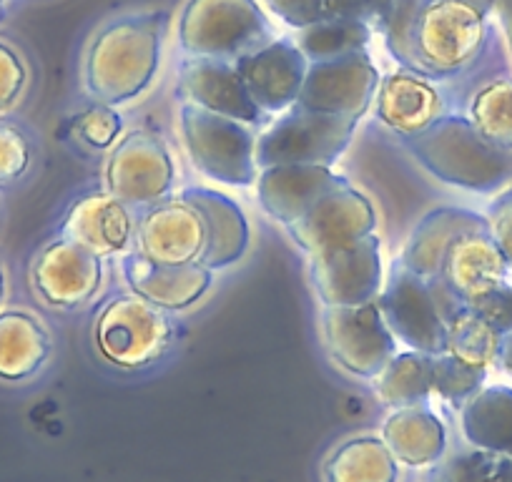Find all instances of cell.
Masks as SVG:
<instances>
[{
  "label": "cell",
  "mask_w": 512,
  "mask_h": 482,
  "mask_svg": "<svg viewBox=\"0 0 512 482\" xmlns=\"http://www.w3.org/2000/svg\"><path fill=\"white\" fill-rule=\"evenodd\" d=\"M382 28L410 71L432 76L462 71L485 43V16L457 0H397Z\"/></svg>",
  "instance_id": "cell-1"
},
{
  "label": "cell",
  "mask_w": 512,
  "mask_h": 482,
  "mask_svg": "<svg viewBox=\"0 0 512 482\" xmlns=\"http://www.w3.org/2000/svg\"><path fill=\"white\" fill-rule=\"evenodd\" d=\"M166 13L149 11L106 23L83 58V86L101 106H126L154 86L164 61Z\"/></svg>",
  "instance_id": "cell-2"
},
{
  "label": "cell",
  "mask_w": 512,
  "mask_h": 482,
  "mask_svg": "<svg viewBox=\"0 0 512 482\" xmlns=\"http://www.w3.org/2000/svg\"><path fill=\"white\" fill-rule=\"evenodd\" d=\"M274 38L259 0H186L176 26L181 53L206 61L236 63Z\"/></svg>",
  "instance_id": "cell-3"
},
{
  "label": "cell",
  "mask_w": 512,
  "mask_h": 482,
  "mask_svg": "<svg viewBox=\"0 0 512 482\" xmlns=\"http://www.w3.org/2000/svg\"><path fill=\"white\" fill-rule=\"evenodd\" d=\"M400 141L422 169L462 189H490L505 169L497 146L487 144L475 126L460 116H442L420 136Z\"/></svg>",
  "instance_id": "cell-4"
},
{
  "label": "cell",
  "mask_w": 512,
  "mask_h": 482,
  "mask_svg": "<svg viewBox=\"0 0 512 482\" xmlns=\"http://www.w3.org/2000/svg\"><path fill=\"white\" fill-rule=\"evenodd\" d=\"M179 131L191 164L206 179L241 189L256 184V136L249 126L194 103H181Z\"/></svg>",
  "instance_id": "cell-5"
},
{
  "label": "cell",
  "mask_w": 512,
  "mask_h": 482,
  "mask_svg": "<svg viewBox=\"0 0 512 482\" xmlns=\"http://www.w3.org/2000/svg\"><path fill=\"white\" fill-rule=\"evenodd\" d=\"M357 126V118L294 106L279 113L277 121L256 136V166H334L352 144Z\"/></svg>",
  "instance_id": "cell-6"
},
{
  "label": "cell",
  "mask_w": 512,
  "mask_h": 482,
  "mask_svg": "<svg viewBox=\"0 0 512 482\" xmlns=\"http://www.w3.org/2000/svg\"><path fill=\"white\" fill-rule=\"evenodd\" d=\"M174 327L166 312L128 292L101 309L93 329L98 354L118 370H144L169 349Z\"/></svg>",
  "instance_id": "cell-7"
},
{
  "label": "cell",
  "mask_w": 512,
  "mask_h": 482,
  "mask_svg": "<svg viewBox=\"0 0 512 482\" xmlns=\"http://www.w3.org/2000/svg\"><path fill=\"white\" fill-rule=\"evenodd\" d=\"M374 302L397 342L432 357L445 352V312L437 279L427 282L395 262Z\"/></svg>",
  "instance_id": "cell-8"
},
{
  "label": "cell",
  "mask_w": 512,
  "mask_h": 482,
  "mask_svg": "<svg viewBox=\"0 0 512 482\" xmlns=\"http://www.w3.org/2000/svg\"><path fill=\"white\" fill-rule=\"evenodd\" d=\"M322 337L334 365L359 380H374L397 354V339L377 302L357 307H324Z\"/></svg>",
  "instance_id": "cell-9"
},
{
  "label": "cell",
  "mask_w": 512,
  "mask_h": 482,
  "mask_svg": "<svg viewBox=\"0 0 512 482\" xmlns=\"http://www.w3.org/2000/svg\"><path fill=\"white\" fill-rule=\"evenodd\" d=\"M309 277L324 307H357L377 299L384 284L377 234L309 257Z\"/></svg>",
  "instance_id": "cell-10"
},
{
  "label": "cell",
  "mask_w": 512,
  "mask_h": 482,
  "mask_svg": "<svg viewBox=\"0 0 512 482\" xmlns=\"http://www.w3.org/2000/svg\"><path fill=\"white\" fill-rule=\"evenodd\" d=\"M379 83H382V73L367 51L309 63L297 106L314 113L359 121L372 106Z\"/></svg>",
  "instance_id": "cell-11"
},
{
  "label": "cell",
  "mask_w": 512,
  "mask_h": 482,
  "mask_svg": "<svg viewBox=\"0 0 512 482\" xmlns=\"http://www.w3.org/2000/svg\"><path fill=\"white\" fill-rule=\"evenodd\" d=\"M174 189V161L159 136L134 131L108 156L106 191L126 206H154Z\"/></svg>",
  "instance_id": "cell-12"
},
{
  "label": "cell",
  "mask_w": 512,
  "mask_h": 482,
  "mask_svg": "<svg viewBox=\"0 0 512 482\" xmlns=\"http://www.w3.org/2000/svg\"><path fill=\"white\" fill-rule=\"evenodd\" d=\"M374 229H377V211L369 196L354 189L352 184H344L329 191L302 219L287 226V234L297 249H302L307 257H314L372 236Z\"/></svg>",
  "instance_id": "cell-13"
},
{
  "label": "cell",
  "mask_w": 512,
  "mask_h": 482,
  "mask_svg": "<svg viewBox=\"0 0 512 482\" xmlns=\"http://www.w3.org/2000/svg\"><path fill=\"white\" fill-rule=\"evenodd\" d=\"M262 116H279L297 106L309 61L292 38H274L234 63Z\"/></svg>",
  "instance_id": "cell-14"
},
{
  "label": "cell",
  "mask_w": 512,
  "mask_h": 482,
  "mask_svg": "<svg viewBox=\"0 0 512 482\" xmlns=\"http://www.w3.org/2000/svg\"><path fill=\"white\" fill-rule=\"evenodd\" d=\"M206 249L204 216L184 199L159 201L136 224V249L146 262L184 267L201 262Z\"/></svg>",
  "instance_id": "cell-15"
},
{
  "label": "cell",
  "mask_w": 512,
  "mask_h": 482,
  "mask_svg": "<svg viewBox=\"0 0 512 482\" xmlns=\"http://www.w3.org/2000/svg\"><path fill=\"white\" fill-rule=\"evenodd\" d=\"M442 287L465 307L487 317L505 279V257L480 229L457 236L442 262Z\"/></svg>",
  "instance_id": "cell-16"
},
{
  "label": "cell",
  "mask_w": 512,
  "mask_h": 482,
  "mask_svg": "<svg viewBox=\"0 0 512 482\" xmlns=\"http://www.w3.org/2000/svg\"><path fill=\"white\" fill-rule=\"evenodd\" d=\"M38 297L56 309H76L91 302L103 284V259L68 239H56L38 252L31 267Z\"/></svg>",
  "instance_id": "cell-17"
},
{
  "label": "cell",
  "mask_w": 512,
  "mask_h": 482,
  "mask_svg": "<svg viewBox=\"0 0 512 482\" xmlns=\"http://www.w3.org/2000/svg\"><path fill=\"white\" fill-rule=\"evenodd\" d=\"M61 236L93 257L111 259L131 249L136 239V221L121 199L108 191H93L68 209Z\"/></svg>",
  "instance_id": "cell-18"
},
{
  "label": "cell",
  "mask_w": 512,
  "mask_h": 482,
  "mask_svg": "<svg viewBox=\"0 0 512 482\" xmlns=\"http://www.w3.org/2000/svg\"><path fill=\"white\" fill-rule=\"evenodd\" d=\"M349 184L332 166H269L256 176V199L264 214L284 229L302 219L319 199Z\"/></svg>",
  "instance_id": "cell-19"
},
{
  "label": "cell",
  "mask_w": 512,
  "mask_h": 482,
  "mask_svg": "<svg viewBox=\"0 0 512 482\" xmlns=\"http://www.w3.org/2000/svg\"><path fill=\"white\" fill-rule=\"evenodd\" d=\"M179 98L184 103L219 113L239 124H259L262 113L251 101L244 81L234 63L206 61V58H184L179 66Z\"/></svg>",
  "instance_id": "cell-20"
},
{
  "label": "cell",
  "mask_w": 512,
  "mask_h": 482,
  "mask_svg": "<svg viewBox=\"0 0 512 482\" xmlns=\"http://www.w3.org/2000/svg\"><path fill=\"white\" fill-rule=\"evenodd\" d=\"M377 118L400 139H412L445 116V101L425 73L405 68L384 76L377 88Z\"/></svg>",
  "instance_id": "cell-21"
},
{
  "label": "cell",
  "mask_w": 512,
  "mask_h": 482,
  "mask_svg": "<svg viewBox=\"0 0 512 482\" xmlns=\"http://www.w3.org/2000/svg\"><path fill=\"white\" fill-rule=\"evenodd\" d=\"M186 204L194 206L206 224V249L199 264L211 272L234 267L249 249L251 229L244 209L224 191L209 186H189L179 194Z\"/></svg>",
  "instance_id": "cell-22"
},
{
  "label": "cell",
  "mask_w": 512,
  "mask_h": 482,
  "mask_svg": "<svg viewBox=\"0 0 512 482\" xmlns=\"http://www.w3.org/2000/svg\"><path fill=\"white\" fill-rule=\"evenodd\" d=\"M123 277L131 292L144 297L161 312H184L194 307L214 282V272L199 262L184 267H161L146 262L136 252L123 257Z\"/></svg>",
  "instance_id": "cell-23"
},
{
  "label": "cell",
  "mask_w": 512,
  "mask_h": 482,
  "mask_svg": "<svg viewBox=\"0 0 512 482\" xmlns=\"http://www.w3.org/2000/svg\"><path fill=\"white\" fill-rule=\"evenodd\" d=\"M379 437L395 460L407 467L437 465L447 450V430L430 405L392 410Z\"/></svg>",
  "instance_id": "cell-24"
},
{
  "label": "cell",
  "mask_w": 512,
  "mask_h": 482,
  "mask_svg": "<svg viewBox=\"0 0 512 482\" xmlns=\"http://www.w3.org/2000/svg\"><path fill=\"white\" fill-rule=\"evenodd\" d=\"M480 229V216L470 214L465 209H435L417 221L415 231L407 239L405 252H402L400 264L410 269L417 277L432 279L440 277L442 262L457 236L467 231Z\"/></svg>",
  "instance_id": "cell-25"
},
{
  "label": "cell",
  "mask_w": 512,
  "mask_h": 482,
  "mask_svg": "<svg viewBox=\"0 0 512 482\" xmlns=\"http://www.w3.org/2000/svg\"><path fill=\"white\" fill-rule=\"evenodd\" d=\"M51 332L23 309L0 314V380L23 382L41 372L51 357Z\"/></svg>",
  "instance_id": "cell-26"
},
{
  "label": "cell",
  "mask_w": 512,
  "mask_h": 482,
  "mask_svg": "<svg viewBox=\"0 0 512 482\" xmlns=\"http://www.w3.org/2000/svg\"><path fill=\"white\" fill-rule=\"evenodd\" d=\"M327 482H397L400 462L395 460L382 437H352L332 452L324 465Z\"/></svg>",
  "instance_id": "cell-27"
},
{
  "label": "cell",
  "mask_w": 512,
  "mask_h": 482,
  "mask_svg": "<svg viewBox=\"0 0 512 482\" xmlns=\"http://www.w3.org/2000/svg\"><path fill=\"white\" fill-rule=\"evenodd\" d=\"M377 400L390 410L427 405L432 397V354L405 349L374 377Z\"/></svg>",
  "instance_id": "cell-28"
},
{
  "label": "cell",
  "mask_w": 512,
  "mask_h": 482,
  "mask_svg": "<svg viewBox=\"0 0 512 482\" xmlns=\"http://www.w3.org/2000/svg\"><path fill=\"white\" fill-rule=\"evenodd\" d=\"M462 432L477 450L512 455V397L502 390L470 397L462 407Z\"/></svg>",
  "instance_id": "cell-29"
},
{
  "label": "cell",
  "mask_w": 512,
  "mask_h": 482,
  "mask_svg": "<svg viewBox=\"0 0 512 482\" xmlns=\"http://www.w3.org/2000/svg\"><path fill=\"white\" fill-rule=\"evenodd\" d=\"M372 36L374 28L367 26V23L322 18L314 26L297 31V41L294 43L307 56L309 63H319L367 51Z\"/></svg>",
  "instance_id": "cell-30"
},
{
  "label": "cell",
  "mask_w": 512,
  "mask_h": 482,
  "mask_svg": "<svg viewBox=\"0 0 512 482\" xmlns=\"http://www.w3.org/2000/svg\"><path fill=\"white\" fill-rule=\"evenodd\" d=\"M470 124L487 144L512 146V81H495L477 93Z\"/></svg>",
  "instance_id": "cell-31"
},
{
  "label": "cell",
  "mask_w": 512,
  "mask_h": 482,
  "mask_svg": "<svg viewBox=\"0 0 512 482\" xmlns=\"http://www.w3.org/2000/svg\"><path fill=\"white\" fill-rule=\"evenodd\" d=\"M427 482H512V457L497 452H462L437 462Z\"/></svg>",
  "instance_id": "cell-32"
},
{
  "label": "cell",
  "mask_w": 512,
  "mask_h": 482,
  "mask_svg": "<svg viewBox=\"0 0 512 482\" xmlns=\"http://www.w3.org/2000/svg\"><path fill=\"white\" fill-rule=\"evenodd\" d=\"M482 370L465 365L450 354L432 357V397H442L447 402H467L480 385Z\"/></svg>",
  "instance_id": "cell-33"
},
{
  "label": "cell",
  "mask_w": 512,
  "mask_h": 482,
  "mask_svg": "<svg viewBox=\"0 0 512 482\" xmlns=\"http://www.w3.org/2000/svg\"><path fill=\"white\" fill-rule=\"evenodd\" d=\"M73 131L91 149H111L123 131V118L116 108L96 103L88 111L78 113L76 121H73Z\"/></svg>",
  "instance_id": "cell-34"
},
{
  "label": "cell",
  "mask_w": 512,
  "mask_h": 482,
  "mask_svg": "<svg viewBox=\"0 0 512 482\" xmlns=\"http://www.w3.org/2000/svg\"><path fill=\"white\" fill-rule=\"evenodd\" d=\"M31 166V144L11 124H0V186L16 184Z\"/></svg>",
  "instance_id": "cell-35"
},
{
  "label": "cell",
  "mask_w": 512,
  "mask_h": 482,
  "mask_svg": "<svg viewBox=\"0 0 512 482\" xmlns=\"http://www.w3.org/2000/svg\"><path fill=\"white\" fill-rule=\"evenodd\" d=\"M28 86V68L11 43L0 41V113L16 106Z\"/></svg>",
  "instance_id": "cell-36"
},
{
  "label": "cell",
  "mask_w": 512,
  "mask_h": 482,
  "mask_svg": "<svg viewBox=\"0 0 512 482\" xmlns=\"http://www.w3.org/2000/svg\"><path fill=\"white\" fill-rule=\"evenodd\" d=\"M324 3V18H334V21H357L374 26L390 18L392 8L397 0H322Z\"/></svg>",
  "instance_id": "cell-37"
},
{
  "label": "cell",
  "mask_w": 512,
  "mask_h": 482,
  "mask_svg": "<svg viewBox=\"0 0 512 482\" xmlns=\"http://www.w3.org/2000/svg\"><path fill=\"white\" fill-rule=\"evenodd\" d=\"M264 3L279 21L297 28V31H304V28L314 26L324 18L322 0H264Z\"/></svg>",
  "instance_id": "cell-38"
},
{
  "label": "cell",
  "mask_w": 512,
  "mask_h": 482,
  "mask_svg": "<svg viewBox=\"0 0 512 482\" xmlns=\"http://www.w3.org/2000/svg\"><path fill=\"white\" fill-rule=\"evenodd\" d=\"M457 3L475 8V11L482 13V16H487V13H490V8L495 6V0H457Z\"/></svg>",
  "instance_id": "cell-39"
},
{
  "label": "cell",
  "mask_w": 512,
  "mask_h": 482,
  "mask_svg": "<svg viewBox=\"0 0 512 482\" xmlns=\"http://www.w3.org/2000/svg\"><path fill=\"white\" fill-rule=\"evenodd\" d=\"M3 297H6V277H3V269H0V304H3Z\"/></svg>",
  "instance_id": "cell-40"
},
{
  "label": "cell",
  "mask_w": 512,
  "mask_h": 482,
  "mask_svg": "<svg viewBox=\"0 0 512 482\" xmlns=\"http://www.w3.org/2000/svg\"><path fill=\"white\" fill-rule=\"evenodd\" d=\"M6 3H8V0H0V11H3V6H6Z\"/></svg>",
  "instance_id": "cell-41"
}]
</instances>
